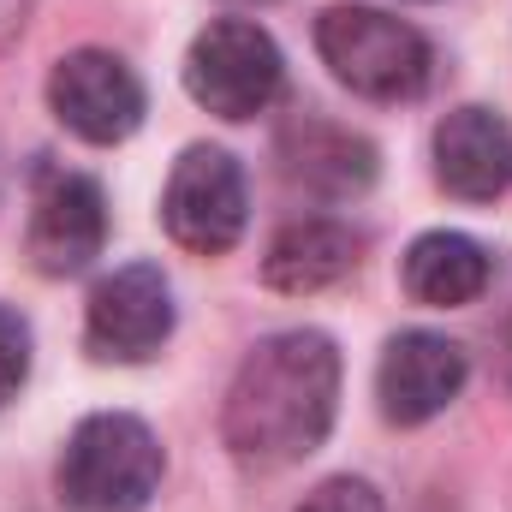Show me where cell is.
<instances>
[{
    "instance_id": "obj_1",
    "label": "cell",
    "mask_w": 512,
    "mask_h": 512,
    "mask_svg": "<svg viewBox=\"0 0 512 512\" xmlns=\"http://www.w3.org/2000/svg\"><path fill=\"white\" fill-rule=\"evenodd\" d=\"M340 405V352L316 328H286L256 340L227 387L221 441L245 471H286L310 459Z\"/></svg>"
},
{
    "instance_id": "obj_2",
    "label": "cell",
    "mask_w": 512,
    "mask_h": 512,
    "mask_svg": "<svg viewBox=\"0 0 512 512\" xmlns=\"http://www.w3.org/2000/svg\"><path fill=\"white\" fill-rule=\"evenodd\" d=\"M161 489V441L143 417L96 411L66 435L60 501L72 512H143Z\"/></svg>"
},
{
    "instance_id": "obj_3",
    "label": "cell",
    "mask_w": 512,
    "mask_h": 512,
    "mask_svg": "<svg viewBox=\"0 0 512 512\" xmlns=\"http://www.w3.org/2000/svg\"><path fill=\"white\" fill-rule=\"evenodd\" d=\"M316 48H322L328 72L346 90L370 96V102H411V96H423L429 66H435L429 42L405 18L376 12V6H328L316 18Z\"/></svg>"
},
{
    "instance_id": "obj_4",
    "label": "cell",
    "mask_w": 512,
    "mask_h": 512,
    "mask_svg": "<svg viewBox=\"0 0 512 512\" xmlns=\"http://www.w3.org/2000/svg\"><path fill=\"white\" fill-rule=\"evenodd\" d=\"M280 78H286V60L274 36L251 18L209 24L185 54V90L215 120H256L280 96Z\"/></svg>"
},
{
    "instance_id": "obj_5",
    "label": "cell",
    "mask_w": 512,
    "mask_h": 512,
    "mask_svg": "<svg viewBox=\"0 0 512 512\" xmlns=\"http://www.w3.org/2000/svg\"><path fill=\"white\" fill-rule=\"evenodd\" d=\"M161 221H167L173 245H185L191 256H227L245 239V221H251L239 161L227 149L191 143L173 161V179L161 191Z\"/></svg>"
},
{
    "instance_id": "obj_6",
    "label": "cell",
    "mask_w": 512,
    "mask_h": 512,
    "mask_svg": "<svg viewBox=\"0 0 512 512\" xmlns=\"http://www.w3.org/2000/svg\"><path fill=\"white\" fill-rule=\"evenodd\" d=\"M173 334V286L155 262H126L96 280L84 310V346L96 364H149Z\"/></svg>"
},
{
    "instance_id": "obj_7",
    "label": "cell",
    "mask_w": 512,
    "mask_h": 512,
    "mask_svg": "<svg viewBox=\"0 0 512 512\" xmlns=\"http://www.w3.org/2000/svg\"><path fill=\"white\" fill-rule=\"evenodd\" d=\"M108 245V197L90 173L72 167H42L36 173V197H30V233L24 251L30 268L48 280L84 274Z\"/></svg>"
},
{
    "instance_id": "obj_8",
    "label": "cell",
    "mask_w": 512,
    "mask_h": 512,
    "mask_svg": "<svg viewBox=\"0 0 512 512\" xmlns=\"http://www.w3.org/2000/svg\"><path fill=\"white\" fill-rule=\"evenodd\" d=\"M48 108L84 143H126L143 126V84L120 54L78 48L48 72Z\"/></svg>"
},
{
    "instance_id": "obj_9",
    "label": "cell",
    "mask_w": 512,
    "mask_h": 512,
    "mask_svg": "<svg viewBox=\"0 0 512 512\" xmlns=\"http://www.w3.org/2000/svg\"><path fill=\"white\" fill-rule=\"evenodd\" d=\"M471 376L465 364V346H453L447 334H429V328H411L399 340H387L382 370H376V399H382V417L399 429H417L429 417H441L459 387Z\"/></svg>"
},
{
    "instance_id": "obj_10",
    "label": "cell",
    "mask_w": 512,
    "mask_h": 512,
    "mask_svg": "<svg viewBox=\"0 0 512 512\" xmlns=\"http://www.w3.org/2000/svg\"><path fill=\"white\" fill-rule=\"evenodd\" d=\"M435 179L459 203H495L512 185V126L495 108H453L435 126Z\"/></svg>"
},
{
    "instance_id": "obj_11",
    "label": "cell",
    "mask_w": 512,
    "mask_h": 512,
    "mask_svg": "<svg viewBox=\"0 0 512 512\" xmlns=\"http://www.w3.org/2000/svg\"><path fill=\"white\" fill-rule=\"evenodd\" d=\"M280 167L292 185L316 197H358L376 179V149L328 120H304V126L280 131Z\"/></svg>"
},
{
    "instance_id": "obj_12",
    "label": "cell",
    "mask_w": 512,
    "mask_h": 512,
    "mask_svg": "<svg viewBox=\"0 0 512 512\" xmlns=\"http://www.w3.org/2000/svg\"><path fill=\"white\" fill-rule=\"evenodd\" d=\"M358 262V233L340 227V221H292L274 233V245L262 256V280L274 292H292V298H310V292H328L334 280H346Z\"/></svg>"
},
{
    "instance_id": "obj_13",
    "label": "cell",
    "mask_w": 512,
    "mask_h": 512,
    "mask_svg": "<svg viewBox=\"0 0 512 512\" xmlns=\"http://www.w3.org/2000/svg\"><path fill=\"white\" fill-rule=\"evenodd\" d=\"M483 286H489V256L465 233H423L405 251V292L429 310H459L483 298Z\"/></svg>"
},
{
    "instance_id": "obj_14",
    "label": "cell",
    "mask_w": 512,
    "mask_h": 512,
    "mask_svg": "<svg viewBox=\"0 0 512 512\" xmlns=\"http://www.w3.org/2000/svg\"><path fill=\"white\" fill-rule=\"evenodd\" d=\"M30 376V322L18 310H0V405Z\"/></svg>"
},
{
    "instance_id": "obj_15",
    "label": "cell",
    "mask_w": 512,
    "mask_h": 512,
    "mask_svg": "<svg viewBox=\"0 0 512 512\" xmlns=\"http://www.w3.org/2000/svg\"><path fill=\"white\" fill-rule=\"evenodd\" d=\"M298 512H387V507H382V495H376L364 477H328L322 489L304 495V507Z\"/></svg>"
},
{
    "instance_id": "obj_16",
    "label": "cell",
    "mask_w": 512,
    "mask_h": 512,
    "mask_svg": "<svg viewBox=\"0 0 512 512\" xmlns=\"http://www.w3.org/2000/svg\"><path fill=\"white\" fill-rule=\"evenodd\" d=\"M24 6H30V0H0V48L24 30Z\"/></svg>"
},
{
    "instance_id": "obj_17",
    "label": "cell",
    "mask_w": 512,
    "mask_h": 512,
    "mask_svg": "<svg viewBox=\"0 0 512 512\" xmlns=\"http://www.w3.org/2000/svg\"><path fill=\"white\" fill-rule=\"evenodd\" d=\"M233 6H268V0H233Z\"/></svg>"
}]
</instances>
